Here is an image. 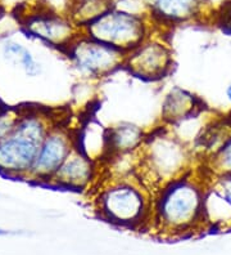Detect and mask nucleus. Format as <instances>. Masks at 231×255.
<instances>
[{"label":"nucleus","instance_id":"1","mask_svg":"<svg viewBox=\"0 0 231 255\" xmlns=\"http://www.w3.org/2000/svg\"><path fill=\"white\" fill-rule=\"evenodd\" d=\"M206 175L202 169L173 179L153 193L151 222L169 232H185L206 223Z\"/></svg>","mask_w":231,"mask_h":255},{"label":"nucleus","instance_id":"2","mask_svg":"<svg viewBox=\"0 0 231 255\" xmlns=\"http://www.w3.org/2000/svg\"><path fill=\"white\" fill-rule=\"evenodd\" d=\"M193 152L172 128L159 127L147 133L144 143L138 151L135 174L152 192L188 174L194 168Z\"/></svg>","mask_w":231,"mask_h":255},{"label":"nucleus","instance_id":"3","mask_svg":"<svg viewBox=\"0 0 231 255\" xmlns=\"http://www.w3.org/2000/svg\"><path fill=\"white\" fill-rule=\"evenodd\" d=\"M153 192L136 174H112L98 184L94 205L100 218L135 228L151 222Z\"/></svg>","mask_w":231,"mask_h":255},{"label":"nucleus","instance_id":"4","mask_svg":"<svg viewBox=\"0 0 231 255\" xmlns=\"http://www.w3.org/2000/svg\"><path fill=\"white\" fill-rule=\"evenodd\" d=\"M53 125L52 119L43 112L21 111L10 133L0 142V173L27 179Z\"/></svg>","mask_w":231,"mask_h":255},{"label":"nucleus","instance_id":"5","mask_svg":"<svg viewBox=\"0 0 231 255\" xmlns=\"http://www.w3.org/2000/svg\"><path fill=\"white\" fill-rule=\"evenodd\" d=\"M152 26L153 23L148 17L136 16L111 6L98 18L81 27V31L127 53L152 34Z\"/></svg>","mask_w":231,"mask_h":255},{"label":"nucleus","instance_id":"6","mask_svg":"<svg viewBox=\"0 0 231 255\" xmlns=\"http://www.w3.org/2000/svg\"><path fill=\"white\" fill-rule=\"evenodd\" d=\"M63 52L80 75L90 79L107 78L123 67L126 58L125 52L95 40L82 31Z\"/></svg>","mask_w":231,"mask_h":255},{"label":"nucleus","instance_id":"7","mask_svg":"<svg viewBox=\"0 0 231 255\" xmlns=\"http://www.w3.org/2000/svg\"><path fill=\"white\" fill-rule=\"evenodd\" d=\"M123 69L142 80H162L173 69L172 49L162 37L151 34L138 47L127 52Z\"/></svg>","mask_w":231,"mask_h":255},{"label":"nucleus","instance_id":"8","mask_svg":"<svg viewBox=\"0 0 231 255\" xmlns=\"http://www.w3.org/2000/svg\"><path fill=\"white\" fill-rule=\"evenodd\" d=\"M77 147V134L61 123H54L41 143L27 179L50 183L61 165Z\"/></svg>","mask_w":231,"mask_h":255},{"label":"nucleus","instance_id":"9","mask_svg":"<svg viewBox=\"0 0 231 255\" xmlns=\"http://www.w3.org/2000/svg\"><path fill=\"white\" fill-rule=\"evenodd\" d=\"M27 31L41 40L62 49V52L72 43L81 32V28L71 19V17L61 16L49 10L34 13L23 22Z\"/></svg>","mask_w":231,"mask_h":255},{"label":"nucleus","instance_id":"10","mask_svg":"<svg viewBox=\"0 0 231 255\" xmlns=\"http://www.w3.org/2000/svg\"><path fill=\"white\" fill-rule=\"evenodd\" d=\"M96 174L98 168L95 160L76 147L57 170L50 184L66 190L85 191L94 186Z\"/></svg>","mask_w":231,"mask_h":255},{"label":"nucleus","instance_id":"11","mask_svg":"<svg viewBox=\"0 0 231 255\" xmlns=\"http://www.w3.org/2000/svg\"><path fill=\"white\" fill-rule=\"evenodd\" d=\"M204 175L206 224H213L216 227H220L224 223H231V174L215 175L204 171Z\"/></svg>","mask_w":231,"mask_h":255},{"label":"nucleus","instance_id":"12","mask_svg":"<svg viewBox=\"0 0 231 255\" xmlns=\"http://www.w3.org/2000/svg\"><path fill=\"white\" fill-rule=\"evenodd\" d=\"M203 0H145L153 25H180L197 18Z\"/></svg>","mask_w":231,"mask_h":255},{"label":"nucleus","instance_id":"13","mask_svg":"<svg viewBox=\"0 0 231 255\" xmlns=\"http://www.w3.org/2000/svg\"><path fill=\"white\" fill-rule=\"evenodd\" d=\"M147 133L131 123H120L107 129V156L109 159L136 153L144 143Z\"/></svg>","mask_w":231,"mask_h":255},{"label":"nucleus","instance_id":"14","mask_svg":"<svg viewBox=\"0 0 231 255\" xmlns=\"http://www.w3.org/2000/svg\"><path fill=\"white\" fill-rule=\"evenodd\" d=\"M202 110V102L190 92L173 88L162 105V122L167 127H175L193 118Z\"/></svg>","mask_w":231,"mask_h":255},{"label":"nucleus","instance_id":"15","mask_svg":"<svg viewBox=\"0 0 231 255\" xmlns=\"http://www.w3.org/2000/svg\"><path fill=\"white\" fill-rule=\"evenodd\" d=\"M112 6V0H71L70 17L78 27L98 18Z\"/></svg>","mask_w":231,"mask_h":255},{"label":"nucleus","instance_id":"16","mask_svg":"<svg viewBox=\"0 0 231 255\" xmlns=\"http://www.w3.org/2000/svg\"><path fill=\"white\" fill-rule=\"evenodd\" d=\"M203 170L215 175L231 174V133L222 138L211 151Z\"/></svg>","mask_w":231,"mask_h":255},{"label":"nucleus","instance_id":"17","mask_svg":"<svg viewBox=\"0 0 231 255\" xmlns=\"http://www.w3.org/2000/svg\"><path fill=\"white\" fill-rule=\"evenodd\" d=\"M5 54L9 57H14L19 61L21 66L26 71V74L30 76H35L40 72V65L35 61L34 56L28 52L26 48H23L21 44L17 43H6L5 47Z\"/></svg>","mask_w":231,"mask_h":255},{"label":"nucleus","instance_id":"18","mask_svg":"<svg viewBox=\"0 0 231 255\" xmlns=\"http://www.w3.org/2000/svg\"><path fill=\"white\" fill-rule=\"evenodd\" d=\"M21 111L0 109V142L10 133L19 118Z\"/></svg>","mask_w":231,"mask_h":255},{"label":"nucleus","instance_id":"19","mask_svg":"<svg viewBox=\"0 0 231 255\" xmlns=\"http://www.w3.org/2000/svg\"><path fill=\"white\" fill-rule=\"evenodd\" d=\"M220 18H221L222 26L228 27L231 30V0L226 1L221 8V13H220Z\"/></svg>","mask_w":231,"mask_h":255},{"label":"nucleus","instance_id":"20","mask_svg":"<svg viewBox=\"0 0 231 255\" xmlns=\"http://www.w3.org/2000/svg\"><path fill=\"white\" fill-rule=\"evenodd\" d=\"M226 97H228V100L230 101L231 103V85H229L228 89H226Z\"/></svg>","mask_w":231,"mask_h":255},{"label":"nucleus","instance_id":"21","mask_svg":"<svg viewBox=\"0 0 231 255\" xmlns=\"http://www.w3.org/2000/svg\"><path fill=\"white\" fill-rule=\"evenodd\" d=\"M9 232L8 231H4V230H0V235H8Z\"/></svg>","mask_w":231,"mask_h":255}]
</instances>
